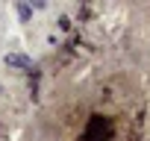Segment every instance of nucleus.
Masks as SVG:
<instances>
[{"label": "nucleus", "instance_id": "f03ea898", "mask_svg": "<svg viewBox=\"0 0 150 141\" xmlns=\"http://www.w3.org/2000/svg\"><path fill=\"white\" fill-rule=\"evenodd\" d=\"M6 65L9 68H21V70H35V62L27 59V56H21V53H9L6 56Z\"/></svg>", "mask_w": 150, "mask_h": 141}, {"label": "nucleus", "instance_id": "f257e3e1", "mask_svg": "<svg viewBox=\"0 0 150 141\" xmlns=\"http://www.w3.org/2000/svg\"><path fill=\"white\" fill-rule=\"evenodd\" d=\"M112 132H115L112 121H106V118L94 115V118L88 121V129L83 132V141H109V138H112Z\"/></svg>", "mask_w": 150, "mask_h": 141}]
</instances>
